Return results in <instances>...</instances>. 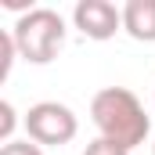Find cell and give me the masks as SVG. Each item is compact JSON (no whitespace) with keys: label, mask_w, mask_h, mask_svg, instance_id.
Here are the masks:
<instances>
[{"label":"cell","mask_w":155,"mask_h":155,"mask_svg":"<svg viewBox=\"0 0 155 155\" xmlns=\"http://www.w3.org/2000/svg\"><path fill=\"white\" fill-rule=\"evenodd\" d=\"M65 18L54 11V7H29L18 15L11 36L18 47V58L29 61V65H47L61 54L65 47Z\"/></svg>","instance_id":"7a4b0ae2"},{"label":"cell","mask_w":155,"mask_h":155,"mask_svg":"<svg viewBox=\"0 0 155 155\" xmlns=\"http://www.w3.org/2000/svg\"><path fill=\"white\" fill-rule=\"evenodd\" d=\"M15 126H18L15 105H11V101H0V141H4V144L15 141Z\"/></svg>","instance_id":"8992f818"},{"label":"cell","mask_w":155,"mask_h":155,"mask_svg":"<svg viewBox=\"0 0 155 155\" xmlns=\"http://www.w3.org/2000/svg\"><path fill=\"white\" fill-rule=\"evenodd\" d=\"M22 126H25V137L36 141L40 148H61V144H69L79 134L76 112L69 105H61V101H36V105H29Z\"/></svg>","instance_id":"3957f363"},{"label":"cell","mask_w":155,"mask_h":155,"mask_svg":"<svg viewBox=\"0 0 155 155\" xmlns=\"http://www.w3.org/2000/svg\"><path fill=\"white\" fill-rule=\"evenodd\" d=\"M123 33L141 43H155V0H126L123 4Z\"/></svg>","instance_id":"5b68a950"},{"label":"cell","mask_w":155,"mask_h":155,"mask_svg":"<svg viewBox=\"0 0 155 155\" xmlns=\"http://www.w3.org/2000/svg\"><path fill=\"white\" fill-rule=\"evenodd\" d=\"M0 79L11 76V65H15V58H18V47H15V36L11 33H0Z\"/></svg>","instance_id":"52a82bcc"},{"label":"cell","mask_w":155,"mask_h":155,"mask_svg":"<svg viewBox=\"0 0 155 155\" xmlns=\"http://www.w3.org/2000/svg\"><path fill=\"white\" fill-rule=\"evenodd\" d=\"M83 155H130V148H123L116 141H108V137H94V141L83 148Z\"/></svg>","instance_id":"ba28073f"},{"label":"cell","mask_w":155,"mask_h":155,"mask_svg":"<svg viewBox=\"0 0 155 155\" xmlns=\"http://www.w3.org/2000/svg\"><path fill=\"white\" fill-rule=\"evenodd\" d=\"M72 22L87 40H112L123 29V7H116L112 0H79L72 7Z\"/></svg>","instance_id":"277c9868"},{"label":"cell","mask_w":155,"mask_h":155,"mask_svg":"<svg viewBox=\"0 0 155 155\" xmlns=\"http://www.w3.org/2000/svg\"><path fill=\"white\" fill-rule=\"evenodd\" d=\"M90 123L97 126V137H108V141H116L130 152L137 144H144V137L152 134V119L144 112V105L126 87L97 90L94 101H90Z\"/></svg>","instance_id":"6da1fadb"},{"label":"cell","mask_w":155,"mask_h":155,"mask_svg":"<svg viewBox=\"0 0 155 155\" xmlns=\"http://www.w3.org/2000/svg\"><path fill=\"white\" fill-rule=\"evenodd\" d=\"M0 155H43V148H40L36 141H29V137H22V141L15 137L11 144H4V148H0Z\"/></svg>","instance_id":"9c48e42d"},{"label":"cell","mask_w":155,"mask_h":155,"mask_svg":"<svg viewBox=\"0 0 155 155\" xmlns=\"http://www.w3.org/2000/svg\"><path fill=\"white\" fill-rule=\"evenodd\" d=\"M152 155H155V144H152Z\"/></svg>","instance_id":"30bf717a"}]
</instances>
